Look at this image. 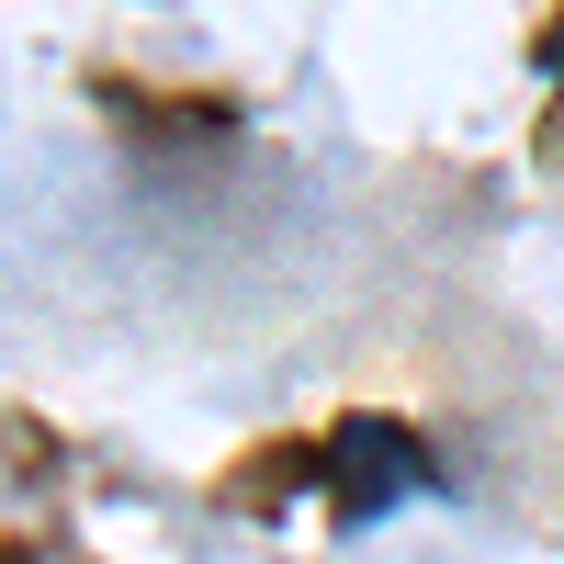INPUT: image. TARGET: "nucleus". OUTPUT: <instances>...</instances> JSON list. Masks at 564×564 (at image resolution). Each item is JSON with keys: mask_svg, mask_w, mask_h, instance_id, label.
<instances>
[{"mask_svg": "<svg viewBox=\"0 0 564 564\" xmlns=\"http://www.w3.org/2000/svg\"><path fill=\"white\" fill-rule=\"evenodd\" d=\"M430 486V441L406 430V417H339L327 430V508L339 520H384Z\"/></svg>", "mask_w": 564, "mask_h": 564, "instance_id": "f257e3e1", "label": "nucleus"}]
</instances>
